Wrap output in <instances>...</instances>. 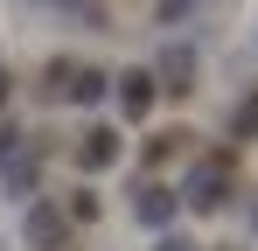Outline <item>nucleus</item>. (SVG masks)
Here are the masks:
<instances>
[{
    "label": "nucleus",
    "mask_w": 258,
    "mask_h": 251,
    "mask_svg": "<svg viewBox=\"0 0 258 251\" xmlns=\"http://www.w3.org/2000/svg\"><path fill=\"white\" fill-rule=\"evenodd\" d=\"M28 237H35V251H63V216H56V209H28Z\"/></svg>",
    "instance_id": "obj_7"
},
{
    "label": "nucleus",
    "mask_w": 258,
    "mask_h": 251,
    "mask_svg": "<svg viewBox=\"0 0 258 251\" xmlns=\"http://www.w3.org/2000/svg\"><path fill=\"white\" fill-rule=\"evenodd\" d=\"M174 154H196V133H188V126H168V133H154V140H147V161H154V167L174 161Z\"/></svg>",
    "instance_id": "obj_6"
},
{
    "label": "nucleus",
    "mask_w": 258,
    "mask_h": 251,
    "mask_svg": "<svg viewBox=\"0 0 258 251\" xmlns=\"http://www.w3.org/2000/svg\"><path fill=\"white\" fill-rule=\"evenodd\" d=\"M91 216H98V196H91V189H77V196L63 203V223H91Z\"/></svg>",
    "instance_id": "obj_9"
},
{
    "label": "nucleus",
    "mask_w": 258,
    "mask_h": 251,
    "mask_svg": "<svg viewBox=\"0 0 258 251\" xmlns=\"http://www.w3.org/2000/svg\"><path fill=\"white\" fill-rule=\"evenodd\" d=\"M147 77H154V91H168V98H188V91H196V49H188V42H168Z\"/></svg>",
    "instance_id": "obj_1"
},
{
    "label": "nucleus",
    "mask_w": 258,
    "mask_h": 251,
    "mask_svg": "<svg viewBox=\"0 0 258 251\" xmlns=\"http://www.w3.org/2000/svg\"><path fill=\"white\" fill-rule=\"evenodd\" d=\"M223 203H230V154H210L188 174V209H223Z\"/></svg>",
    "instance_id": "obj_2"
},
{
    "label": "nucleus",
    "mask_w": 258,
    "mask_h": 251,
    "mask_svg": "<svg viewBox=\"0 0 258 251\" xmlns=\"http://www.w3.org/2000/svg\"><path fill=\"white\" fill-rule=\"evenodd\" d=\"M154 98H161V91H154L147 70H126V77H119V112H126V119H147V112H154Z\"/></svg>",
    "instance_id": "obj_5"
},
{
    "label": "nucleus",
    "mask_w": 258,
    "mask_h": 251,
    "mask_svg": "<svg viewBox=\"0 0 258 251\" xmlns=\"http://www.w3.org/2000/svg\"><path fill=\"white\" fill-rule=\"evenodd\" d=\"M0 105H7V70H0Z\"/></svg>",
    "instance_id": "obj_12"
},
{
    "label": "nucleus",
    "mask_w": 258,
    "mask_h": 251,
    "mask_svg": "<svg viewBox=\"0 0 258 251\" xmlns=\"http://www.w3.org/2000/svg\"><path fill=\"white\" fill-rule=\"evenodd\" d=\"M174 203H181V196H174L168 181H140V203H133V216H140V223H154V230H168V223H174Z\"/></svg>",
    "instance_id": "obj_4"
},
{
    "label": "nucleus",
    "mask_w": 258,
    "mask_h": 251,
    "mask_svg": "<svg viewBox=\"0 0 258 251\" xmlns=\"http://www.w3.org/2000/svg\"><path fill=\"white\" fill-rule=\"evenodd\" d=\"M230 133H237V140H244V133H258V98H251V105H237V112H230Z\"/></svg>",
    "instance_id": "obj_10"
},
{
    "label": "nucleus",
    "mask_w": 258,
    "mask_h": 251,
    "mask_svg": "<svg viewBox=\"0 0 258 251\" xmlns=\"http://www.w3.org/2000/svg\"><path fill=\"white\" fill-rule=\"evenodd\" d=\"M112 161H119V133H112V126H91L84 140H77V167H84V174H105Z\"/></svg>",
    "instance_id": "obj_3"
},
{
    "label": "nucleus",
    "mask_w": 258,
    "mask_h": 251,
    "mask_svg": "<svg viewBox=\"0 0 258 251\" xmlns=\"http://www.w3.org/2000/svg\"><path fill=\"white\" fill-rule=\"evenodd\" d=\"M105 70H98V63H77V70H70V98H77V105H91V98H105Z\"/></svg>",
    "instance_id": "obj_8"
},
{
    "label": "nucleus",
    "mask_w": 258,
    "mask_h": 251,
    "mask_svg": "<svg viewBox=\"0 0 258 251\" xmlns=\"http://www.w3.org/2000/svg\"><path fill=\"white\" fill-rule=\"evenodd\" d=\"M161 251H196V244H188V237H161Z\"/></svg>",
    "instance_id": "obj_11"
}]
</instances>
